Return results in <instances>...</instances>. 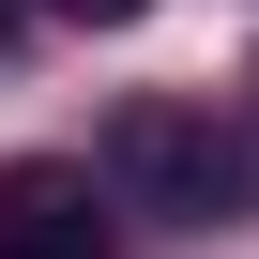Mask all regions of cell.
Instances as JSON below:
<instances>
[{"instance_id": "cell-1", "label": "cell", "mask_w": 259, "mask_h": 259, "mask_svg": "<svg viewBox=\"0 0 259 259\" xmlns=\"http://www.w3.org/2000/svg\"><path fill=\"white\" fill-rule=\"evenodd\" d=\"M107 198L122 213H168V229H229V213H259V153L229 138L213 107L138 92V107L107 122Z\"/></svg>"}, {"instance_id": "cell-2", "label": "cell", "mask_w": 259, "mask_h": 259, "mask_svg": "<svg viewBox=\"0 0 259 259\" xmlns=\"http://www.w3.org/2000/svg\"><path fill=\"white\" fill-rule=\"evenodd\" d=\"M0 259H107V183L92 168H0Z\"/></svg>"}, {"instance_id": "cell-3", "label": "cell", "mask_w": 259, "mask_h": 259, "mask_svg": "<svg viewBox=\"0 0 259 259\" xmlns=\"http://www.w3.org/2000/svg\"><path fill=\"white\" fill-rule=\"evenodd\" d=\"M61 16H76V31H122V16H153V0H61Z\"/></svg>"}, {"instance_id": "cell-4", "label": "cell", "mask_w": 259, "mask_h": 259, "mask_svg": "<svg viewBox=\"0 0 259 259\" xmlns=\"http://www.w3.org/2000/svg\"><path fill=\"white\" fill-rule=\"evenodd\" d=\"M0 31H16V0H0Z\"/></svg>"}]
</instances>
